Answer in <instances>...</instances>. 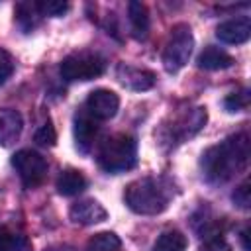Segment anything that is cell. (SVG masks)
<instances>
[{"instance_id": "cell-1", "label": "cell", "mask_w": 251, "mask_h": 251, "mask_svg": "<svg viewBox=\"0 0 251 251\" xmlns=\"http://www.w3.org/2000/svg\"><path fill=\"white\" fill-rule=\"evenodd\" d=\"M251 157V139L245 131L233 133L202 153V176L212 184H224L243 173Z\"/></svg>"}, {"instance_id": "cell-2", "label": "cell", "mask_w": 251, "mask_h": 251, "mask_svg": "<svg viewBox=\"0 0 251 251\" xmlns=\"http://www.w3.org/2000/svg\"><path fill=\"white\" fill-rule=\"evenodd\" d=\"M173 184L163 176H141L124 190L126 206L139 216H157L169 208Z\"/></svg>"}, {"instance_id": "cell-3", "label": "cell", "mask_w": 251, "mask_h": 251, "mask_svg": "<svg viewBox=\"0 0 251 251\" xmlns=\"http://www.w3.org/2000/svg\"><path fill=\"white\" fill-rule=\"evenodd\" d=\"M96 163L104 173L120 175L137 165V141L129 133H116L106 137L96 153Z\"/></svg>"}, {"instance_id": "cell-4", "label": "cell", "mask_w": 251, "mask_h": 251, "mask_svg": "<svg viewBox=\"0 0 251 251\" xmlns=\"http://www.w3.org/2000/svg\"><path fill=\"white\" fill-rule=\"evenodd\" d=\"M208 120V112L202 106H194V108H186L180 114H176L169 126L163 124L161 131H159V139L161 143H169V145H176L182 143L186 139H190L192 135H196Z\"/></svg>"}, {"instance_id": "cell-5", "label": "cell", "mask_w": 251, "mask_h": 251, "mask_svg": "<svg viewBox=\"0 0 251 251\" xmlns=\"http://www.w3.org/2000/svg\"><path fill=\"white\" fill-rule=\"evenodd\" d=\"M108 67L106 57H102L96 51H80L65 57L59 65V75L67 82H76V80H92L104 75Z\"/></svg>"}, {"instance_id": "cell-6", "label": "cell", "mask_w": 251, "mask_h": 251, "mask_svg": "<svg viewBox=\"0 0 251 251\" xmlns=\"http://www.w3.org/2000/svg\"><path fill=\"white\" fill-rule=\"evenodd\" d=\"M194 47V35L188 24H176L171 27V35L163 49V67L167 73H178L190 59Z\"/></svg>"}, {"instance_id": "cell-7", "label": "cell", "mask_w": 251, "mask_h": 251, "mask_svg": "<svg viewBox=\"0 0 251 251\" xmlns=\"http://www.w3.org/2000/svg\"><path fill=\"white\" fill-rule=\"evenodd\" d=\"M12 167L16 169L22 184L25 188H35L39 186L45 176H47V161L41 153L33 149H20L12 155Z\"/></svg>"}, {"instance_id": "cell-8", "label": "cell", "mask_w": 251, "mask_h": 251, "mask_svg": "<svg viewBox=\"0 0 251 251\" xmlns=\"http://www.w3.org/2000/svg\"><path fill=\"white\" fill-rule=\"evenodd\" d=\"M86 114L94 120H110L120 110V96L108 88H96L88 94L84 102Z\"/></svg>"}, {"instance_id": "cell-9", "label": "cell", "mask_w": 251, "mask_h": 251, "mask_svg": "<svg viewBox=\"0 0 251 251\" xmlns=\"http://www.w3.org/2000/svg\"><path fill=\"white\" fill-rule=\"evenodd\" d=\"M116 78L120 80L122 86L129 88V90H135V92H143V90L153 88V84L157 80L153 71L139 69V67H133V65H127V63H120L116 67Z\"/></svg>"}, {"instance_id": "cell-10", "label": "cell", "mask_w": 251, "mask_h": 251, "mask_svg": "<svg viewBox=\"0 0 251 251\" xmlns=\"http://www.w3.org/2000/svg\"><path fill=\"white\" fill-rule=\"evenodd\" d=\"M69 218L73 224H78V226H94V224L108 220V212L98 200L84 198V200H78L71 206Z\"/></svg>"}, {"instance_id": "cell-11", "label": "cell", "mask_w": 251, "mask_h": 251, "mask_svg": "<svg viewBox=\"0 0 251 251\" xmlns=\"http://www.w3.org/2000/svg\"><path fill=\"white\" fill-rule=\"evenodd\" d=\"M216 37L229 45L245 43L251 37V18L249 16H237L231 20L222 22L216 27Z\"/></svg>"}, {"instance_id": "cell-12", "label": "cell", "mask_w": 251, "mask_h": 251, "mask_svg": "<svg viewBox=\"0 0 251 251\" xmlns=\"http://www.w3.org/2000/svg\"><path fill=\"white\" fill-rule=\"evenodd\" d=\"M73 131H75V145H76V149L82 155L90 153V149L94 145V139L98 135V124H96V120L90 118L88 114H76L75 116V127H73Z\"/></svg>"}, {"instance_id": "cell-13", "label": "cell", "mask_w": 251, "mask_h": 251, "mask_svg": "<svg viewBox=\"0 0 251 251\" xmlns=\"http://www.w3.org/2000/svg\"><path fill=\"white\" fill-rule=\"evenodd\" d=\"M127 20H129V27H131V37L137 41H145L149 35V27H151L147 6L137 0L129 2L127 4Z\"/></svg>"}, {"instance_id": "cell-14", "label": "cell", "mask_w": 251, "mask_h": 251, "mask_svg": "<svg viewBox=\"0 0 251 251\" xmlns=\"http://www.w3.org/2000/svg\"><path fill=\"white\" fill-rule=\"evenodd\" d=\"M233 63H235V59H233L227 51H224V49H220V47H216V45H206V47L200 51L198 59H196L198 69H204V71H222V69H229Z\"/></svg>"}, {"instance_id": "cell-15", "label": "cell", "mask_w": 251, "mask_h": 251, "mask_svg": "<svg viewBox=\"0 0 251 251\" xmlns=\"http://www.w3.org/2000/svg\"><path fill=\"white\" fill-rule=\"evenodd\" d=\"M24 129V120L18 110H2L0 112V145H12Z\"/></svg>"}, {"instance_id": "cell-16", "label": "cell", "mask_w": 251, "mask_h": 251, "mask_svg": "<svg viewBox=\"0 0 251 251\" xmlns=\"http://www.w3.org/2000/svg\"><path fill=\"white\" fill-rule=\"evenodd\" d=\"M55 186L61 196H76L88 186V180L78 169H65L61 171Z\"/></svg>"}, {"instance_id": "cell-17", "label": "cell", "mask_w": 251, "mask_h": 251, "mask_svg": "<svg viewBox=\"0 0 251 251\" xmlns=\"http://www.w3.org/2000/svg\"><path fill=\"white\" fill-rule=\"evenodd\" d=\"M41 12H39V6H37V2H20L18 6H16V22H18V25L25 31V33H29L31 29H35L37 25H39V22H41Z\"/></svg>"}, {"instance_id": "cell-18", "label": "cell", "mask_w": 251, "mask_h": 251, "mask_svg": "<svg viewBox=\"0 0 251 251\" xmlns=\"http://www.w3.org/2000/svg\"><path fill=\"white\" fill-rule=\"evenodd\" d=\"M186 247H188V239L178 229L163 231L153 243V251H186Z\"/></svg>"}, {"instance_id": "cell-19", "label": "cell", "mask_w": 251, "mask_h": 251, "mask_svg": "<svg viewBox=\"0 0 251 251\" xmlns=\"http://www.w3.org/2000/svg\"><path fill=\"white\" fill-rule=\"evenodd\" d=\"M122 239L114 231H100L94 233L86 241V251H120Z\"/></svg>"}, {"instance_id": "cell-20", "label": "cell", "mask_w": 251, "mask_h": 251, "mask_svg": "<svg viewBox=\"0 0 251 251\" xmlns=\"http://www.w3.org/2000/svg\"><path fill=\"white\" fill-rule=\"evenodd\" d=\"M0 251H31V241L18 231L0 229Z\"/></svg>"}, {"instance_id": "cell-21", "label": "cell", "mask_w": 251, "mask_h": 251, "mask_svg": "<svg viewBox=\"0 0 251 251\" xmlns=\"http://www.w3.org/2000/svg\"><path fill=\"white\" fill-rule=\"evenodd\" d=\"M249 106V90H237V92H231L224 98V108L229 112V114H235V112H243L245 108Z\"/></svg>"}, {"instance_id": "cell-22", "label": "cell", "mask_w": 251, "mask_h": 251, "mask_svg": "<svg viewBox=\"0 0 251 251\" xmlns=\"http://www.w3.org/2000/svg\"><path fill=\"white\" fill-rule=\"evenodd\" d=\"M33 139H35V143L41 145V147H55V143H57V131H55L53 124L47 120V122L35 131Z\"/></svg>"}, {"instance_id": "cell-23", "label": "cell", "mask_w": 251, "mask_h": 251, "mask_svg": "<svg viewBox=\"0 0 251 251\" xmlns=\"http://www.w3.org/2000/svg\"><path fill=\"white\" fill-rule=\"evenodd\" d=\"M41 16H51V18H61L63 14L69 12V2H61V0H47V2H37Z\"/></svg>"}, {"instance_id": "cell-24", "label": "cell", "mask_w": 251, "mask_h": 251, "mask_svg": "<svg viewBox=\"0 0 251 251\" xmlns=\"http://www.w3.org/2000/svg\"><path fill=\"white\" fill-rule=\"evenodd\" d=\"M231 202H233V206H237L239 210H249V204H251L249 180H243L239 186H235V190L231 192Z\"/></svg>"}, {"instance_id": "cell-25", "label": "cell", "mask_w": 251, "mask_h": 251, "mask_svg": "<svg viewBox=\"0 0 251 251\" xmlns=\"http://www.w3.org/2000/svg\"><path fill=\"white\" fill-rule=\"evenodd\" d=\"M14 73V59L6 49H0V84L6 82Z\"/></svg>"}, {"instance_id": "cell-26", "label": "cell", "mask_w": 251, "mask_h": 251, "mask_svg": "<svg viewBox=\"0 0 251 251\" xmlns=\"http://www.w3.org/2000/svg\"><path fill=\"white\" fill-rule=\"evenodd\" d=\"M200 251H229V247L226 245V241H224L222 237H218V239L206 241V245H204Z\"/></svg>"}, {"instance_id": "cell-27", "label": "cell", "mask_w": 251, "mask_h": 251, "mask_svg": "<svg viewBox=\"0 0 251 251\" xmlns=\"http://www.w3.org/2000/svg\"><path fill=\"white\" fill-rule=\"evenodd\" d=\"M247 237H249V226H245V227L239 231V239H241V247H243V251H249V243H247Z\"/></svg>"}, {"instance_id": "cell-28", "label": "cell", "mask_w": 251, "mask_h": 251, "mask_svg": "<svg viewBox=\"0 0 251 251\" xmlns=\"http://www.w3.org/2000/svg\"><path fill=\"white\" fill-rule=\"evenodd\" d=\"M45 251H59V249H45Z\"/></svg>"}]
</instances>
